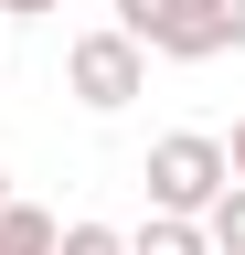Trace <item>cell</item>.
I'll list each match as a JSON object with an SVG mask.
<instances>
[{
  "mask_svg": "<svg viewBox=\"0 0 245 255\" xmlns=\"http://www.w3.org/2000/svg\"><path fill=\"white\" fill-rule=\"evenodd\" d=\"M213 53H245V0H192V43H181V64H213Z\"/></svg>",
  "mask_w": 245,
  "mask_h": 255,
  "instance_id": "277c9868",
  "label": "cell"
},
{
  "mask_svg": "<svg viewBox=\"0 0 245 255\" xmlns=\"http://www.w3.org/2000/svg\"><path fill=\"white\" fill-rule=\"evenodd\" d=\"M107 32L139 43V53H171V64H181V43H192V0H117Z\"/></svg>",
  "mask_w": 245,
  "mask_h": 255,
  "instance_id": "3957f363",
  "label": "cell"
},
{
  "mask_svg": "<svg viewBox=\"0 0 245 255\" xmlns=\"http://www.w3.org/2000/svg\"><path fill=\"white\" fill-rule=\"evenodd\" d=\"M43 11H64V0H0V21H43Z\"/></svg>",
  "mask_w": 245,
  "mask_h": 255,
  "instance_id": "30bf717a",
  "label": "cell"
},
{
  "mask_svg": "<svg viewBox=\"0 0 245 255\" xmlns=\"http://www.w3.org/2000/svg\"><path fill=\"white\" fill-rule=\"evenodd\" d=\"M224 181L245 191V117H235V138H224Z\"/></svg>",
  "mask_w": 245,
  "mask_h": 255,
  "instance_id": "9c48e42d",
  "label": "cell"
},
{
  "mask_svg": "<svg viewBox=\"0 0 245 255\" xmlns=\"http://www.w3.org/2000/svg\"><path fill=\"white\" fill-rule=\"evenodd\" d=\"M139 181H149V213H160V223H203V213L235 191V181H224V138H203V128H171V138H149Z\"/></svg>",
  "mask_w": 245,
  "mask_h": 255,
  "instance_id": "6da1fadb",
  "label": "cell"
},
{
  "mask_svg": "<svg viewBox=\"0 0 245 255\" xmlns=\"http://www.w3.org/2000/svg\"><path fill=\"white\" fill-rule=\"evenodd\" d=\"M0 202H11V170H0Z\"/></svg>",
  "mask_w": 245,
  "mask_h": 255,
  "instance_id": "8fae6325",
  "label": "cell"
},
{
  "mask_svg": "<svg viewBox=\"0 0 245 255\" xmlns=\"http://www.w3.org/2000/svg\"><path fill=\"white\" fill-rule=\"evenodd\" d=\"M64 96H75L85 117L139 107V96H149V53H139V43H117L107 21H96V32H75V43H64Z\"/></svg>",
  "mask_w": 245,
  "mask_h": 255,
  "instance_id": "7a4b0ae2",
  "label": "cell"
},
{
  "mask_svg": "<svg viewBox=\"0 0 245 255\" xmlns=\"http://www.w3.org/2000/svg\"><path fill=\"white\" fill-rule=\"evenodd\" d=\"M128 255H213V245H203V223H160V213H149L128 234Z\"/></svg>",
  "mask_w": 245,
  "mask_h": 255,
  "instance_id": "8992f818",
  "label": "cell"
},
{
  "mask_svg": "<svg viewBox=\"0 0 245 255\" xmlns=\"http://www.w3.org/2000/svg\"><path fill=\"white\" fill-rule=\"evenodd\" d=\"M53 234H64V223L43 202H0V255H53Z\"/></svg>",
  "mask_w": 245,
  "mask_h": 255,
  "instance_id": "5b68a950",
  "label": "cell"
},
{
  "mask_svg": "<svg viewBox=\"0 0 245 255\" xmlns=\"http://www.w3.org/2000/svg\"><path fill=\"white\" fill-rule=\"evenodd\" d=\"M203 245L213 255H245V191H224V202L203 213Z\"/></svg>",
  "mask_w": 245,
  "mask_h": 255,
  "instance_id": "52a82bcc",
  "label": "cell"
},
{
  "mask_svg": "<svg viewBox=\"0 0 245 255\" xmlns=\"http://www.w3.org/2000/svg\"><path fill=\"white\" fill-rule=\"evenodd\" d=\"M53 255H128V234H117V223H64Z\"/></svg>",
  "mask_w": 245,
  "mask_h": 255,
  "instance_id": "ba28073f",
  "label": "cell"
}]
</instances>
